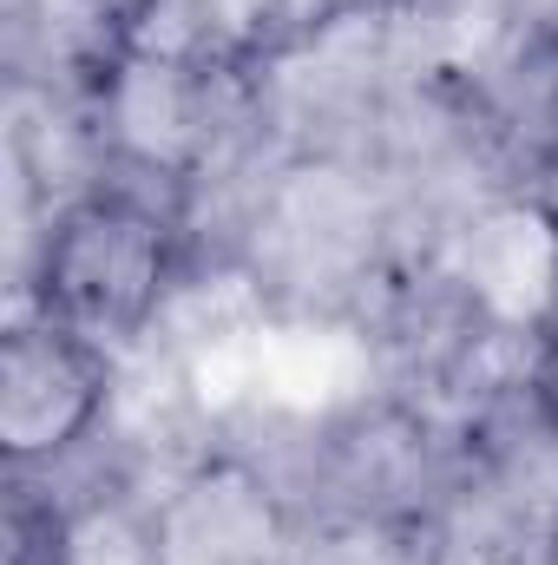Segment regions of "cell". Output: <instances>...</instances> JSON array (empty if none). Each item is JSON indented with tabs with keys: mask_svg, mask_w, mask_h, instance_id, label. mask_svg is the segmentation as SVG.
Here are the masks:
<instances>
[{
	"mask_svg": "<svg viewBox=\"0 0 558 565\" xmlns=\"http://www.w3.org/2000/svg\"><path fill=\"white\" fill-rule=\"evenodd\" d=\"M184 270L178 211L132 178L66 198L33 257V309L93 335L132 342L158 322Z\"/></svg>",
	"mask_w": 558,
	"mask_h": 565,
	"instance_id": "6da1fadb",
	"label": "cell"
},
{
	"mask_svg": "<svg viewBox=\"0 0 558 565\" xmlns=\"http://www.w3.org/2000/svg\"><path fill=\"white\" fill-rule=\"evenodd\" d=\"M66 565H164V513H144L126 500L79 507Z\"/></svg>",
	"mask_w": 558,
	"mask_h": 565,
	"instance_id": "5b68a950",
	"label": "cell"
},
{
	"mask_svg": "<svg viewBox=\"0 0 558 565\" xmlns=\"http://www.w3.org/2000/svg\"><path fill=\"white\" fill-rule=\"evenodd\" d=\"M533 402H539V422L558 434V329L539 335V355H533Z\"/></svg>",
	"mask_w": 558,
	"mask_h": 565,
	"instance_id": "ba28073f",
	"label": "cell"
},
{
	"mask_svg": "<svg viewBox=\"0 0 558 565\" xmlns=\"http://www.w3.org/2000/svg\"><path fill=\"white\" fill-rule=\"evenodd\" d=\"M539 113H546V145H552L558 158V40H546V73H539Z\"/></svg>",
	"mask_w": 558,
	"mask_h": 565,
	"instance_id": "9c48e42d",
	"label": "cell"
},
{
	"mask_svg": "<svg viewBox=\"0 0 558 565\" xmlns=\"http://www.w3.org/2000/svg\"><path fill=\"white\" fill-rule=\"evenodd\" d=\"M401 0H289V46L302 40H322L348 20H375V13H395Z\"/></svg>",
	"mask_w": 558,
	"mask_h": 565,
	"instance_id": "52a82bcc",
	"label": "cell"
},
{
	"mask_svg": "<svg viewBox=\"0 0 558 565\" xmlns=\"http://www.w3.org/2000/svg\"><path fill=\"white\" fill-rule=\"evenodd\" d=\"M112 402V355L106 342L26 316L0 335V454L13 473L66 460Z\"/></svg>",
	"mask_w": 558,
	"mask_h": 565,
	"instance_id": "7a4b0ae2",
	"label": "cell"
},
{
	"mask_svg": "<svg viewBox=\"0 0 558 565\" xmlns=\"http://www.w3.org/2000/svg\"><path fill=\"white\" fill-rule=\"evenodd\" d=\"M289 46V0H119L112 60L244 79Z\"/></svg>",
	"mask_w": 558,
	"mask_h": 565,
	"instance_id": "3957f363",
	"label": "cell"
},
{
	"mask_svg": "<svg viewBox=\"0 0 558 565\" xmlns=\"http://www.w3.org/2000/svg\"><path fill=\"white\" fill-rule=\"evenodd\" d=\"M73 553V507L53 493L26 487V473L7 480V513H0V565H66Z\"/></svg>",
	"mask_w": 558,
	"mask_h": 565,
	"instance_id": "8992f818",
	"label": "cell"
},
{
	"mask_svg": "<svg viewBox=\"0 0 558 565\" xmlns=\"http://www.w3.org/2000/svg\"><path fill=\"white\" fill-rule=\"evenodd\" d=\"M164 565H277V520L250 487H191L164 513Z\"/></svg>",
	"mask_w": 558,
	"mask_h": 565,
	"instance_id": "277c9868",
	"label": "cell"
}]
</instances>
